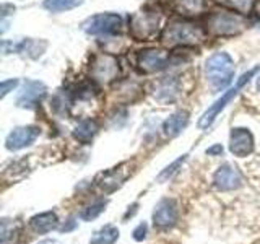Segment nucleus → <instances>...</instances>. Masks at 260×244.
Instances as JSON below:
<instances>
[{
  "mask_svg": "<svg viewBox=\"0 0 260 244\" xmlns=\"http://www.w3.org/2000/svg\"><path fill=\"white\" fill-rule=\"evenodd\" d=\"M205 39V33L197 24L174 20L169 21L162 31V43L168 46H193Z\"/></svg>",
  "mask_w": 260,
  "mask_h": 244,
  "instance_id": "nucleus-1",
  "label": "nucleus"
},
{
  "mask_svg": "<svg viewBox=\"0 0 260 244\" xmlns=\"http://www.w3.org/2000/svg\"><path fill=\"white\" fill-rule=\"evenodd\" d=\"M246 28V20L241 13L215 12L207 18V29L213 36H234Z\"/></svg>",
  "mask_w": 260,
  "mask_h": 244,
  "instance_id": "nucleus-2",
  "label": "nucleus"
},
{
  "mask_svg": "<svg viewBox=\"0 0 260 244\" xmlns=\"http://www.w3.org/2000/svg\"><path fill=\"white\" fill-rule=\"evenodd\" d=\"M207 78L215 88H224L234 75V62L230 54L216 52L205 64Z\"/></svg>",
  "mask_w": 260,
  "mask_h": 244,
  "instance_id": "nucleus-3",
  "label": "nucleus"
},
{
  "mask_svg": "<svg viewBox=\"0 0 260 244\" xmlns=\"http://www.w3.org/2000/svg\"><path fill=\"white\" fill-rule=\"evenodd\" d=\"M257 70H258V67H255V69H252V70L246 72V73H244V75L238 80V83L234 85V88L228 89V92H226L221 98H219V100H216L213 104H211L210 108H208L205 112H203V116L200 117V120H199V127H200V129H207V127L211 124V122H213V120L216 119L218 114L226 108L228 103H230V101L233 100V98L239 93V89H241L244 85H246L252 77L255 75Z\"/></svg>",
  "mask_w": 260,
  "mask_h": 244,
  "instance_id": "nucleus-4",
  "label": "nucleus"
},
{
  "mask_svg": "<svg viewBox=\"0 0 260 244\" xmlns=\"http://www.w3.org/2000/svg\"><path fill=\"white\" fill-rule=\"evenodd\" d=\"M89 73H91V78L100 85H109L120 75V67L114 55L98 54L91 62Z\"/></svg>",
  "mask_w": 260,
  "mask_h": 244,
  "instance_id": "nucleus-5",
  "label": "nucleus"
},
{
  "mask_svg": "<svg viewBox=\"0 0 260 244\" xmlns=\"http://www.w3.org/2000/svg\"><path fill=\"white\" fill-rule=\"evenodd\" d=\"M159 28V15L156 12H138L130 18V35L137 41H150L156 36Z\"/></svg>",
  "mask_w": 260,
  "mask_h": 244,
  "instance_id": "nucleus-6",
  "label": "nucleus"
},
{
  "mask_svg": "<svg viewBox=\"0 0 260 244\" xmlns=\"http://www.w3.org/2000/svg\"><path fill=\"white\" fill-rule=\"evenodd\" d=\"M122 26V18L117 13H101L89 18L85 24L83 29L88 35L100 36V35H114Z\"/></svg>",
  "mask_w": 260,
  "mask_h": 244,
  "instance_id": "nucleus-7",
  "label": "nucleus"
},
{
  "mask_svg": "<svg viewBox=\"0 0 260 244\" xmlns=\"http://www.w3.org/2000/svg\"><path fill=\"white\" fill-rule=\"evenodd\" d=\"M171 64V57L168 51L162 49H146V51H140L137 55V65L142 72L153 73L166 69Z\"/></svg>",
  "mask_w": 260,
  "mask_h": 244,
  "instance_id": "nucleus-8",
  "label": "nucleus"
},
{
  "mask_svg": "<svg viewBox=\"0 0 260 244\" xmlns=\"http://www.w3.org/2000/svg\"><path fill=\"white\" fill-rule=\"evenodd\" d=\"M39 135V129L35 126H24V127H16L13 129L10 134H8L5 146L8 150L16 151L21 150L24 146H29L32 142L36 140Z\"/></svg>",
  "mask_w": 260,
  "mask_h": 244,
  "instance_id": "nucleus-9",
  "label": "nucleus"
},
{
  "mask_svg": "<svg viewBox=\"0 0 260 244\" xmlns=\"http://www.w3.org/2000/svg\"><path fill=\"white\" fill-rule=\"evenodd\" d=\"M179 218L177 205L173 199H162L158 202L153 211V223L158 228H171L174 226Z\"/></svg>",
  "mask_w": 260,
  "mask_h": 244,
  "instance_id": "nucleus-10",
  "label": "nucleus"
},
{
  "mask_svg": "<svg viewBox=\"0 0 260 244\" xmlns=\"http://www.w3.org/2000/svg\"><path fill=\"white\" fill-rule=\"evenodd\" d=\"M213 182H215V187L218 191H234L238 189L242 182V177L239 174V171L236 166L230 165V163H224L223 166H219L215 173V177H213Z\"/></svg>",
  "mask_w": 260,
  "mask_h": 244,
  "instance_id": "nucleus-11",
  "label": "nucleus"
},
{
  "mask_svg": "<svg viewBox=\"0 0 260 244\" xmlns=\"http://www.w3.org/2000/svg\"><path fill=\"white\" fill-rule=\"evenodd\" d=\"M230 150L236 157H247L254 150V137L247 129H233L230 135Z\"/></svg>",
  "mask_w": 260,
  "mask_h": 244,
  "instance_id": "nucleus-12",
  "label": "nucleus"
},
{
  "mask_svg": "<svg viewBox=\"0 0 260 244\" xmlns=\"http://www.w3.org/2000/svg\"><path fill=\"white\" fill-rule=\"evenodd\" d=\"M46 95V86L41 81H26L21 93L16 100V106L20 108H32L38 101H41Z\"/></svg>",
  "mask_w": 260,
  "mask_h": 244,
  "instance_id": "nucleus-13",
  "label": "nucleus"
},
{
  "mask_svg": "<svg viewBox=\"0 0 260 244\" xmlns=\"http://www.w3.org/2000/svg\"><path fill=\"white\" fill-rule=\"evenodd\" d=\"M179 92H181V81L177 77H166L158 81L154 88V100L159 103H171L174 101Z\"/></svg>",
  "mask_w": 260,
  "mask_h": 244,
  "instance_id": "nucleus-14",
  "label": "nucleus"
},
{
  "mask_svg": "<svg viewBox=\"0 0 260 244\" xmlns=\"http://www.w3.org/2000/svg\"><path fill=\"white\" fill-rule=\"evenodd\" d=\"M125 179H127V171H122V166H119V168H114L111 171H106V173L100 174L96 182L104 192H114L124 184Z\"/></svg>",
  "mask_w": 260,
  "mask_h": 244,
  "instance_id": "nucleus-15",
  "label": "nucleus"
},
{
  "mask_svg": "<svg viewBox=\"0 0 260 244\" xmlns=\"http://www.w3.org/2000/svg\"><path fill=\"white\" fill-rule=\"evenodd\" d=\"M59 223V218L54 211H44V214H38L29 220L31 228L39 234H46L49 231H52L54 228Z\"/></svg>",
  "mask_w": 260,
  "mask_h": 244,
  "instance_id": "nucleus-16",
  "label": "nucleus"
},
{
  "mask_svg": "<svg viewBox=\"0 0 260 244\" xmlns=\"http://www.w3.org/2000/svg\"><path fill=\"white\" fill-rule=\"evenodd\" d=\"M187 124H189V114L185 111H177L165 120L162 130L168 137H176L187 127Z\"/></svg>",
  "mask_w": 260,
  "mask_h": 244,
  "instance_id": "nucleus-17",
  "label": "nucleus"
},
{
  "mask_svg": "<svg viewBox=\"0 0 260 244\" xmlns=\"http://www.w3.org/2000/svg\"><path fill=\"white\" fill-rule=\"evenodd\" d=\"M171 7L182 16H195L203 12L205 0H171Z\"/></svg>",
  "mask_w": 260,
  "mask_h": 244,
  "instance_id": "nucleus-18",
  "label": "nucleus"
},
{
  "mask_svg": "<svg viewBox=\"0 0 260 244\" xmlns=\"http://www.w3.org/2000/svg\"><path fill=\"white\" fill-rule=\"evenodd\" d=\"M98 134V124L91 119H85L81 120L80 124L73 130V137L77 138L81 143H89L94 138V135Z\"/></svg>",
  "mask_w": 260,
  "mask_h": 244,
  "instance_id": "nucleus-19",
  "label": "nucleus"
},
{
  "mask_svg": "<svg viewBox=\"0 0 260 244\" xmlns=\"http://www.w3.org/2000/svg\"><path fill=\"white\" fill-rule=\"evenodd\" d=\"M117 239H119L117 228L112 225H106L93 234V238L89 239V244H114Z\"/></svg>",
  "mask_w": 260,
  "mask_h": 244,
  "instance_id": "nucleus-20",
  "label": "nucleus"
},
{
  "mask_svg": "<svg viewBox=\"0 0 260 244\" xmlns=\"http://www.w3.org/2000/svg\"><path fill=\"white\" fill-rule=\"evenodd\" d=\"M83 4V0H44V8L49 12L59 13V12H67Z\"/></svg>",
  "mask_w": 260,
  "mask_h": 244,
  "instance_id": "nucleus-21",
  "label": "nucleus"
},
{
  "mask_svg": "<svg viewBox=\"0 0 260 244\" xmlns=\"http://www.w3.org/2000/svg\"><path fill=\"white\" fill-rule=\"evenodd\" d=\"M219 5H223L226 8H231L236 10L241 15H246L252 10V5H254V0H216Z\"/></svg>",
  "mask_w": 260,
  "mask_h": 244,
  "instance_id": "nucleus-22",
  "label": "nucleus"
},
{
  "mask_svg": "<svg viewBox=\"0 0 260 244\" xmlns=\"http://www.w3.org/2000/svg\"><path fill=\"white\" fill-rule=\"evenodd\" d=\"M106 208V200H98L94 203H91V205L85 207L83 210L80 211V218L85 220V222H91V220L98 218Z\"/></svg>",
  "mask_w": 260,
  "mask_h": 244,
  "instance_id": "nucleus-23",
  "label": "nucleus"
},
{
  "mask_svg": "<svg viewBox=\"0 0 260 244\" xmlns=\"http://www.w3.org/2000/svg\"><path fill=\"white\" fill-rule=\"evenodd\" d=\"M187 160V155H182V157L181 158H179V160H176L174 163H173V165H171V166H168L165 171H162V173L158 176V179H159V181H165V179H168L169 176H173L174 173H176V171H177V168L179 166H181L182 165V163Z\"/></svg>",
  "mask_w": 260,
  "mask_h": 244,
  "instance_id": "nucleus-24",
  "label": "nucleus"
},
{
  "mask_svg": "<svg viewBox=\"0 0 260 244\" xmlns=\"http://www.w3.org/2000/svg\"><path fill=\"white\" fill-rule=\"evenodd\" d=\"M18 85V80H7V81H2V85H0V96L5 98L7 93H10L13 88H16Z\"/></svg>",
  "mask_w": 260,
  "mask_h": 244,
  "instance_id": "nucleus-25",
  "label": "nucleus"
},
{
  "mask_svg": "<svg viewBox=\"0 0 260 244\" xmlns=\"http://www.w3.org/2000/svg\"><path fill=\"white\" fill-rule=\"evenodd\" d=\"M146 231H148V226H146V223H140L134 230V239L135 241H143L146 238Z\"/></svg>",
  "mask_w": 260,
  "mask_h": 244,
  "instance_id": "nucleus-26",
  "label": "nucleus"
},
{
  "mask_svg": "<svg viewBox=\"0 0 260 244\" xmlns=\"http://www.w3.org/2000/svg\"><path fill=\"white\" fill-rule=\"evenodd\" d=\"M221 153H223L221 145H213L207 150V155H210V157H215V155H221Z\"/></svg>",
  "mask_w": 260,
  "mask_h": 244,
  "instance_id": "nucleus-27",
  "label": "nucleus"
},
{
  "mask_svg": "<svg viewBox=\"0 0 260 244\" xmlns=\"http://www.w3.org/2000/svg\"><path fill=\"white\" fill-rule=\"evenodd\" d=\"M257 89L260 92V75H258V78H257Z\"/></svg>",
  "mask_w": 260,
  "mask_h": 244,
  "instance_id": "nucleus-28",
  "label": "nucleus"
},
{
  "mask_svg": "<svg viewBox=\"0 0 260 244\" xmlns=\"http://www.w3.org/2000/svg\"><path fill=\"white\" fill-rule=\"evenodd\" d=\"M258 12H260V4H258Z\"/></svg>",
  "mask_w": 260,
  "mask_h": 244,
  "instance_id": "nucleus-29",
  "label": "nucleus"
}]
</instances>
